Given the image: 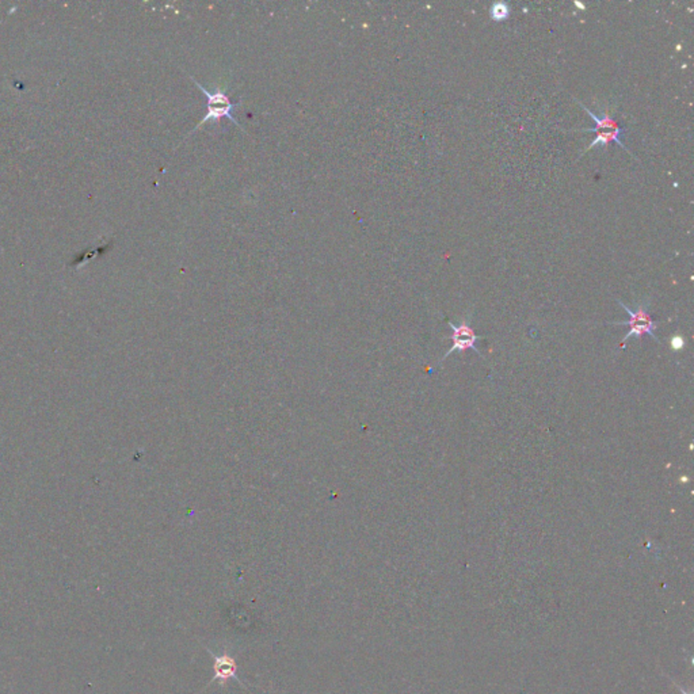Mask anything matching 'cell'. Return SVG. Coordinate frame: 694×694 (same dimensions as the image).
Segmentation results:
<instances>
[{"label": "cell", "instance_id": "obj_2", "mask_svg": "<svg viewBox=\"0 0 694 694\" xmlns=\"http://www.w3.org/2000/svg\"><path fill=\"white\" fill-rule=\"evenodd\" d=\"M190 79L196 83V86L200 89V91H202L205 94V96L208 98V113L207 116L201 120V122L194 128L193 132H196L201 125L207 123L208 121L218 122L221 119L227 117L228 120L231 122H234L235 125L239 126V122L235 120V117L232 116V110L241 105V102H232L227 94L224 91L218 90L214 91V92H211V91L207 90L201 83H198L193 76H190Z\"/></svg>", "mask_w": 694, "mask_h": 694}, {"label": "cell", "instance_id": "obj_7", "mask_svg": "<svg viewBox=\"0 0 694 694\" xmlns=\"http://www.w3.org/2000/svg\"><path fill=\"white\" fill-rule=\"evenodd\" d=\"M684 346H685V339H684L682 336H674V338L671 339V347H673V349L678 350V349H681V347H684Z\"/></svg>", "mask_w": 694, "mask_h": 694}, {"label": "cell", "instance_id": "obj_3", "mask_svg": "<svg viewBox=\"0 0 694 694\" xmlns=\"http://www.w3.org/2000/svg\"><path fill=\"white\" fill-rule=\"evenodd\" d=\"M449 326L452 327V335H451V339H452L453 346L449 349V352L444 356V358L440 361L438 363H442L445 361V358H448L451 354H453L454 352H467V350H474L475 353H478L480 357H482V353L479 352L476 343L479 339H482V336L476 335L475 330L471 327L469 324V319H464L460 324H454L452 322H449Z\"/></svg>", "mask_w": 694, "mask_h": 694}, {"label": "cell", "instance_id": "obj_1", "mask_svg": "<svg viewBox=\"0 0 694 694\" xmlns=\"http://www.w3.org/2000/svg\"><path fill=\"white\" fill-rule=\"evenodd\" d=\"M617 302L625 309V312L630 315V320L627 322H616V323H610V324H616V326H628L630 327V331L628 333L624 336L623 339V343H625L631 336H636V338H641L643 335H650L652 336L657 342L658 338L655 336L654 331L658 329V322H655L651 315L648 313V304H644V302H639L637 306H636V311L631 309L630 306H627L625 304L620 300H617Z\"/></svg>", "mask_w": 694, "mask_h": 694}, {"label": "cell", "instance_id": "obj_4", "mask_svg": "<svg viewBox=\"0 0 694 694\" xmlns=\"http://www.w3.org/2000/svg\"><path fill=\"white\" fill-rule=\"evenodd\" d=\"M208 652L211 654V658H213V673H214V677L211 678V682L214 681H220L221 685H225L229 679H236L239 684V678L236 677V670H238V664H236V661L234 657L228 655V654H223V655H214L211 654V651L208 650Z\"/></svg>", "mask_w": 694, "mask_h": 694}, {"label": "cell", "instance_id": "obj_5", "mask_svg": "<svg viewBox=\"0 0 694 694\" xmlns=\"http://www.w3.org/2000/svg\"><path fill=\"white\" fill-rule=\"evenodd\" d=\"M583 110L594 120L596 122V126L594 128H589V129H578L575 132H583V133H597V135H602V133H607V132H616V130H620L623 129V126L618 125V122L616 121L613 117H611V112L610 110H604V113L601 116H596L589 107H586L583 103L578 102Z\"/></svg>", "mask_w": 694, "mask_h": 694}, {"label": "cell", "instance_id": "obj_6", "mask_svg": "<svg viewBox=\"0 0 694 694\" xmlns=\"http://www.w3.org/2000/svg\"><path fill=\"white\" fill-rule=\"evenodd\" d=\"M489 15H491L492 21H495V22L506 21L510 15V7H509V4L503 3V1H496L491 6Z\"/></svg>", "mask_w": 694, "mask_h": 694}]
</instances>
